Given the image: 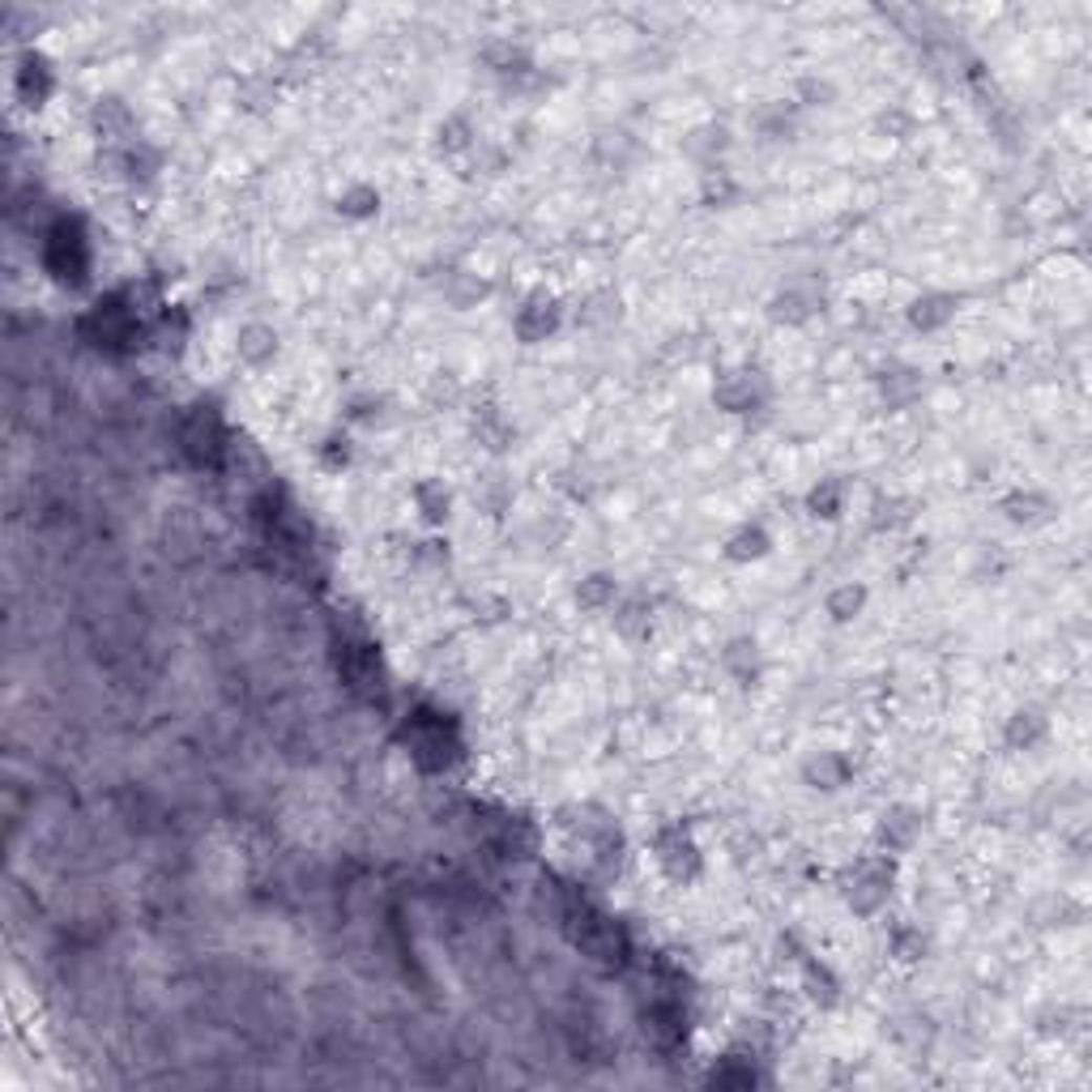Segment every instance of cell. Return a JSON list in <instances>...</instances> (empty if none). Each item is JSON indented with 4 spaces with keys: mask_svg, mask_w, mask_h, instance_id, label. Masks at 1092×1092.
Wrapping results in <instances>:
<instances>
[{
    "mask_svg": "<svg viewBox=\"0 0 1092 1092\" xmlns=\"http://www.w3.org/2000/svg\"><path fill=\"white\" fill-rule=\"evenodd\" d=\"M892 951H896V960H922L926 939H922L918 930H896V935H892Z\"/></svg>",
    "mask_w": 1092,
    "mask_h": 1092,
    "instance_id": "25",
    "label": "cell"
},
{
    "mask_svg": "<svg viewBox=\"0 0 1092 1092\" xmlns=\"http://www.w3.org/2000/svg\"><path fill=\"white\" fill-rule=\"evenodd\" d=\"M512 325H517L521 342H547V334H555V325H559V303H555V295H530Z\"/></svg>",
    "mask_w": 1092,
    "mask_h": 1092,
    "instance_id": "5",
    "label": "cell"
},
{
    "mask_svg": "<svg viewBox=\"0 0 1092 1092\" xmlns=\"http://www.w3.org/2000/svg\"><path fill=\"white\" fill-rule=\"evenodd\" d=\"M598 316H602V320H606V316H619V299H615V295H594L590 307L581 312V320H585V325H594Z\"/></svg>",
    "mask_w": 1092,
    "mask_h": 1092,
    "instance_id": "27",
    "label": "cell"
},
{
    "mask_svg": "<svg viewBox=\"0 0 1092 1092\" xmlns=\"http://www.w3.org/2000/svg\"><path fill=\"white\" fill-rule=\"evenodd\" d=\"M235 350H239V359H243L248 367H265V363L278 359V334H274L270 325H261V320H252V325L239 329Z\"/></svg>",
    "mask_w": 1092,
    "mask_h": 1092,
    "instance_id": "10",
    "label": "cell"
},
{
    "mask_svg": "<svg viewBox=\"0 0 1092 1092\" xmlns=\"http://www.w3.org/2000/svg\"><path fill=\"white\" fill-rule=\"evenodd\" d=\"M922 837V811L896 802L879 815L875 823V841H879V854H909Z\"/></svg>",
    "mask_w": 1092,
    "mask_h": 1092,
    "instance_id": "2",
    "label": "cell"
},
{
    "mask_svg": "<svg viewBox=\"0 0 1092 1092\" xmlns=\"http://www.w3.org/2000/svg\"><path fill=\"white\" fill-rule=\"evenodd\" d=\"M320 462H325L329 470H342L346 462H350V440L346 435H325V444H320Z\"/></svg>",
    "mask_w": 1092,
    "mask_h": 1092,
    "instance_id": "24",
    "label": "cell"
},
{
    "mask_svg": "<svg viewBox=\"0 0 1092 1092\" xmlns=\"http://www.w3.org/2000/svg\"><path fill=\"white\" fill-rule=\"evenodd\" d=\"M18 90H22V99L30 103V107H39L43 99H47V90H51V73H47V64H43V56H26L22 60V69H18Z\"/></svg>",
    "mask_w": 1092,
    "mask_h": 1092,
    "instance_id": "20",
    "label": "cell"
},
{
    "mask_svg": "<svg viewBox=\"0 0 1092 1092\" xmlns=\"http://www.w3.org/2000/svg\"><path fill=\"white\" fill-rule=\"evenodd\" d=\"M768 551H773V534H768L759 521H747L726 538V559H734V563H755Z\"/></svg>",
    "mask_w": 1092,
    "mask_h": 1092,
    "instance_id": "11",
    "label": "cell"
},
{
    "mask_svg": "<svg viewBox=\"0 0 1092 1092\" xmlns=\"http://www.w3.org/2000/svg\"><path fill=\"white\" fill-rule=\"evenodd\" d=\"M615 598H619V581L611 572H590L585 581L576 585V602H581L585 611H611Z\"/></svg>",
    "mask_w": 1092,
    "mask_h": 1092,
    "instance_id": "18",
    "label": "cell"
},
{
    "mask_svg": "<svg viewBox=\"0 0 1092 1092\" xmlns=\"http://www.w3.org/2000/svg\"><path fill=\"white\" fill-rule=\"evenodd\" d=\"M1003 512H1007V521L1011 526H1042L1046 517H1050V499L1042 495V491H1011L1007 499H1003Z\"/></svg>",
    "mask_w": 1092,
    "mask_h": 1092,
    "instance_id": "14",
    "label": "cell"
},
{
    "mask_svg": "<svg viewBox=\"0 0 1092 1092\" xmlns=\"http://www.w3.org/2000/svg\"><path fill=\"white\" fill-rule=\"evenodd\" d=\"M841 892H845V901H850L854 914H875V909H883V901L892 896V866L879 862V858H862L850 871Z\"/></svg>",
    "mask_w": 1092,
    "mask_h": 1092,
    "instance_id": "1",
    "label": "cell"
},
{
    "mask_svg": "<svg viewBox=\"0 0 1092 1092\" xmlns=\"http://www.w3.org/2000/svg\"><path fill=\"white\" fill-rule=\"evenodd\" d=\"M654 854H658V866L679 883H687L700 871V850L683 828H662L658 841H654Z\"/></svg>",
    "mask_w": 1092,
    "mask_h": 1092,
    "instance_id": "3",
    "label": "cell"
},
{
    "mask_svg": "<svg viewBox=\"0 0 1092 1092\" xmlns=\"http://www.w3.org/2000/svg\"><path fill=\"white\" fill-rule=\"evenodd\" d=\"M338 214L350 218V222H367L380 214V192L371 184H350L342 197H338Z\"/></svg>",
    "mask_w": 1092,
    "mask_h": 1092,
    "instance_id": "19",
    "label": "cell"
},
{
    "mask_svg": "<svg viewBox=\"0 0 1092 1092\" xmlns=\"http://www.w3.org/2000/svg\"><path fill=\"white\" fill-rule=\"evenodd\" d=\"M905 316H909V325L918 334H939L943 325H951V320H956V299L943 295V291H926V295H918L905 307Z\"/></svg>",
    "mask_w": 1092,
    "mask_h": 1092,
    "instance_id": "6",
    "label": "cell"
},
{
    "mask_svg": "<svg viewBox=\"0 0 1092 1092\" xmlns=\"http://www.w3.org/2000/svg\"><path fill=\"white\" fill-rule=\"evenodd\" d=\"M615 627L636 640L640 631H649V606H645V602H623L619 615H615Z\"/></svg>",
    "mask_w": 1092,
    "mask_h": 1092,
    "instance_id": "23",
    "label": "cell"
},
{
    "mask_svg": "<svg viewBox=\"0 0 1092 1092\" xmlns=\"http://www.w3.org/2000/svg\"><path fill=\"white\" fill-rule=\"evenodd\" d=\"M713 402H718L726 414H747V410H755V406H759V380H755V371H734V376H726L718 389H713Z\"/></svg>",
    "mask_w": 1092,
    "mask_h": 1092,
    "instance_id": "9",
    "label": "cell"
},
{
    "mask_svg": "<svg viewBox=\"0 0 1092 1092\" xmlns=\"http://www.w3.org/2000/svg\"><path fill=\"white\" fill-rule=\"evenodd\" d=\"M414 508H419V517H423L427 526H444V521H448V508H453V495H448V487H444L440 478H427V483L414 487Z\"/></svg>",
    "mask_w": 1092,
    "mask_h": 1092,
    "instance_id": "16",
    "label": "cell"
},
{
    "mask_svg": "<svg viewBox=\"0 0 1092 1092\" xmlns=\"http://www.w3.org/2000/svg\"><path fill=\"white\" fill-rule=\"evenodd\" d=\"M850 777H854V764H850V755H841V751H811V755L802 759V781H807L811 790H823V794L845 790Z\"/></svg>",
    "mask_w": 1092,
    "mask_h": 1092,
    "instance_id": "4",
    "label": "cell"
},
{
    "mask_svg": "<svg viewBox=\"0 0 1092 1092\" xmlns=\"http://www.w3.org/2000/svg\"><path fill=\"white\" fill-rule=\"evenodd\" d=\"M832 82H815V78H802L798 82V103H807V107H828L832 103Z\"/></svg>",
    "mask_w": 1092,
    "mask_h": 1092,
    "instance_id": "26",
    "label": "cell"
},
{
    "mask_svg": "<svg viewBox=\"0 0 1092 1092\" xmlns=\"http://www.w3.org/2000/svg\"><path fill=\"white\" fill-rule=\"evenodd\" d=\"M738 192H743V188L730 179V171H722V167H709V171H704V201H709L713 210H718V206H722V210L734 206V201H738Z\"/></svg>",
    "mask_w": 1092,
    "mask_h": 1092,
    "instance_id": "22",
    "label": "cell"
},
{
    "mask_svg": "<svg viewBox=\"0 0 1092 1092\" xmlns=\"http://www.w3.org/2000/svg\"><path fill=\"white\" fill-rule=\"evenodd\" d=\"M722 666H726V675H730L738 687H755V683H759V675H764L759 645H755L751 636H738V640H730V645H726V654H722Z\"/></svg>",
    "mask_w": 1092,
    "mask_h": 1092,
    "instance_id": "7",
    "label": "cell"
},
{
    "mask_svg": "<svg viewBox=\"0 0 1092 1092\" xmlns=\"http://www.w3.org/2000/svg\"><path fill=\"white\" fill-rule=\"evenodd\" d=\"M802 994L815 1003V1007H837L841 1003V978L832 973V965H823L819 956H807L802 960Z\"/></svg>",
    "mask_w": 1092,
    "mask_h": 1092,
    "instance_id": "8",
    "label": "cell"
},
{
    "mask_svg": "<svg viewBox=\"0 0 1092 1092\" xmlns=\"http://www.w3.org/2000/svg\"><path fill=\"white\" fill-rule=\"evenodd\" d=\"M819 307V299L807 291V286H786L777 299H773V320H786V325H802L811 320Z\"/></svg>",
    "mask_w": 1092,
    "mask_h": 1092,
    "instance_id": "17",
    "label": "cell"
},
{
    "mask_svg": "<svg viewBox=\"0 0 1092 1092\" xmlns=\"http://www.w3.org/2000/svg\"><path fill=\"white\" fill-rule=\"evenodd\" d=\"M807 512L819 521H837L845 512V483L841 478H819L811 491H807Z\"/></svg>",
    "mask_w": 1092,
    "mask_h": 1092,
    "instance_id": "15",
    "label": "cell"
},
{
    "mask_svg": "<svg viewBox=\"0 0 1092 1092\" xmlns=\"http://www.w3.org/2000/svg\"><path fill=\"white\" fill-rule=\"evenodd\" d=\"M879 393H883L887 406H909V402L922 393V376H918L914 367L892 363V367L879 371Z\"/></svg>",
    "mask_w": 1092,
    "mask_h": 1092,
    "instance_id": "12",
    "label": "cell"
},
{
    "mask_svg": "<svg viewBox=\"0 0 1092 1092\" xmlns=\"http://www.w3.org/2000/svg\"><path fill=\"white\" fill-rule=\"evenodd\" d=\"M866 602H871V590L862 581H845V585H837L823 598V611H828L832 623H854L866 611Z\"/></svg>",
    "mask_w": 1092,
    "mask_h": 1092,
    "instance_id": "13",
    "label": "cell"
},
{
    "mask_svg": "<svg viewBox=\"0 0 1092 1092\" xmlns=\"http://www.w3.org/2000/svg\"><path fill=\"white\" fill-rule=\"evenodd\" d=\"M1046 730H1050V726H1046L1042 713H1033V709H1029V713H1015V718L1007 722V743H1011L1015 751H1033V747L1046 738Z\"/></svg>",
    "mask_w": 1092,
    "mask_h": 1092,
    "instance_id": "21",
    "label": "cell"
}]
</instances>
